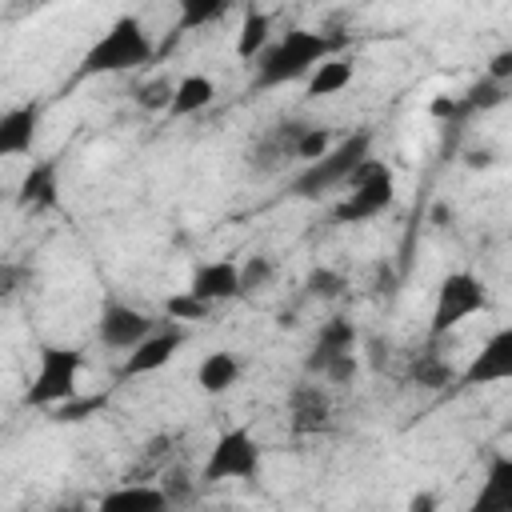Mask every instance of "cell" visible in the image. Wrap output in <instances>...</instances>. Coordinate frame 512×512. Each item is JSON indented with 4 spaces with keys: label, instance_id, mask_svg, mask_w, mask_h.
Masks as SVG:
<instances>
[{
    "label": "cell",
    "instance_id": "obj_1",
    "mask_svg": "<svg viewBox=\"0 0 512 512\" xmlns=\"http://www.w3.org/2000/svg\"><path fill=\"white\" fill-rule=\"evenodd\" d=\"M344 40L328 36V32H316V28H288L276 44H268L256 60V88H280V84H292V80H308V72L336 56Z\"/></svg>",
    "mask_w": 512,
    "mask_h": 512
},
{
    "label": "cell",
    "instance_id": "obj_2",
    "mask_svg": "<svg viewBox=\"0 0 512 512\" xmlns=\"http://www.w3.org/2000/svg\"><path fill=\"white\" fill-rule=\"evenodd\" d=\"M152 56V36L144 28L140 16H116L104 36L80 56V68L76 76H112V72H128V68H140L144 60Z\"/></svg>",
    "mask_w": 512,
    "mask_h": 512
},
{
    "label": "cell",
    "instance_id": "obj_3",
    "mask_svg": "<svg viewBox=\"0 0 512 512\" xmlns=\"http://www.w3.org/2000/svg\"><path fill=\"white\" fill-rule=\"evenodd\" d=\"M368 152H372V132H352V136H344L340 144H332L320 160L304 164V168L292 176L288 192H292L296 200H316V196H324V192L348 184L352 172L368 160Z\"/></svg>",
    "mask_w": 512,
    "mask_h": 512
},
{
    "label": "cell",
    "instance_id": "obj_4",
    "mask_svg": "<svg viewBox=\"0 0 512 512\" xmlns=\"http://www.w3.org/2000/svg\"><path fill=\"white\" fill-rule=\"evenodd\" d=\"M80 352L64 348V344H44L36 352V372L24 388V404L28 408H60L76 396V380H80Z\"/></svg>",
    "mask_w": 512,
    "mask_h": 512
},
{
    "label": "cell",
    "instance_id": "obj_5",
    "mask_svg": "<svg viewBox=\"0 0 512 512\" xmlns=\"http://www.w3.org/2000/svg\"><path fill=\"white\" fill-rule=\"evenodd\" d=\"M392 200H396V176H392V168L368 156V160L352 172L348 196L332 208V216H336V224H364V220L388 212Z\"/></svg>",
    "mask_w": 512,
    "mask_h": 512
},
{
    "label": "cell",
    "instance_id": "obj_6",
    "mask_svg": "<svg viewBox=\"0 0 512 512\" xmlns=\"http://www.w3.org/2000/svg\"><path fill=\"white\" fill-rule=\"evenodd\" d=\"M484 308H488V288H484V280L472 276V272H464V268H460V272H448V276L440 280V288H436L428 336L436 340V336L452 332L456 324H464L468 316H476V312H484Z\"/></svg>",
    "mask_w": 512,
    "mask_h": 512
},
{
    "label": "cell",
    "instance_id": "obj_7",
    "mask_svg": "<svg viewBox=\"0 0 512 512\" xmlns=\"http://www.w3.org/2000/svg\"><path fill=\"white\" fill-rule=\"evenodd\" d=\"M204 484H220V480H256L260 476V444L248 428H228L216 436V444L208 448V460L200 468Z\"/></svg>",
    "mask_w": 512,
    "mask_h": 512
},
{
    "label": "cell",
    "instance_id": "obj_8",
    "mask_svg": "<svg viewBox=\"0 0 512 512\" xmlns=\"http://www.w3.org/2000/svg\"><path fill=\"white\" fill-rule=\"evenodd\" d=\"M152 332H156V320H152L148 312L124 304V300H108V304L100 308V316H96V336H100V344H104V348H116V352H132V348H136L144 336H152Z\"/></svg>",
    "mask_w": 512,
    "mask_h": 512
},
{
    "label": "cell",
    "instance_id": "obj_9",
    "mask_svg": "<svg viewBox=\"0 0 512 512\" xmlns=\"http://www.w3.org/2000/svg\"><path fill=\"white\" fill-rule=\"evenodd\" d=\"M184 348V328H176V324H156V332L152 336H144L128 356H124V364H120V376L128 380V376H148V372H160L164 364H172V356Z\"/></svg>",
    "mask_w": 512,
    "mask_h": 512
},
{
    "label": "cell",
    "instance_id": "obj_10",
    "mask_svg": "<svg viewBox=\"0 0 512 512\" xmlns=\"http://www.w3.org/2000/svg\"><path fill=\"white\" fill-rule=\"evenodd\" d=\"M512 376V328H500L484 340V348L472 356V364L456 376L464 388H476V384H500Z\"/></svg>",
    "mask_w": 512,
    "mask_h": 512
},
{
    "label": "cell",
    "instance_id": "obj_11",
    "mask_svg": "<svg viewBox=\"0 0 512 512\" xmlns=\"http://www.w3.org/2000/svg\"><path fill=\"white\" fill-rule=\"evenodd\" d=\"M188 292L196 300H204L208 308L212 304H224V300H236L240 296V264L220 256V260H200L192 268V280H188Z\"/></svg>",
    "mask_w": 512,
    "mask_h": 512
},
{
    "label": "cell",
    "instance_id": "obj_12",
    "mask_svg": "<svg viewBox=\"0 0 512 512\" xmlns=\"http://www.w3.org/2000/svg\"><path fill=\"white\" fill-rule=\"evenodd\" d=\"M328 420H332V404L320 384H296L288 392V432L292 436H312V432L328 428Z\"/></svg>",
    "mask_w": 512,
    "mask_h": 512
},
{
    "label": "cell",
    "instance_id": "obj_13",
    "mask_svg": "<svg viewBox=\"0 0 512 512\" xmlns=\"http://www.w3.org/2000/svg\"><path fill=\"white\" fill-rule=\"evenodd\" d=\"M16 204L24 212H52L60 204V160H40L16 184Z\"/></svg>",
    "mask_w": 512,
    "mask_h": 512
},
{
    "label": "cell",
    "instance_id": "obj_14",
    "mask_svg": "<svg viewBox=\"0 0 512 512\" xmlns=\"http://www.w3.org/2000/svg\"><path fill=\"white\" fill-rule=\"evenodd\" d=\"M36 128H40V104H16L0 112V160L28 156L36 148Z\"/></svg>",
    "mask_w": 512,
    "mask_h": 512
},
{
    "label": "cell",
    "instance_id": "obj_15",
    "mask_svg": "<svg viewBox=\"0 0 512 512\" xmlns=\"http://www.w3.org/2000/svg\"><path fill=\"white\" fill-rule=\"evenodd\" d=\"M352 348H356V324H352L348 316H332V320L320 324L316 344H312V352L304 356V372H308V376H320L332 356L352 352Z\"/></svg>",
    "mask_w": 512,
    "mask_h": 512
},
{
    "label": "cell",
    "instance_id": "obj_16",
    "mask_svg": "<svg viewBox=\"0 0 512 512\" xmlns=\"http://www.w3.org/2000/svg\"><path fill=\"white\" fill-rule=\"evenodd\" d=\"M468 512H512V456L496 452Z\"/></svg>",
    "mask_w": 512,
    "mask_h": 512
},
{
    "label": "cell",
    "instance_id": "obj_17",
    "mask_svg": "<svg viewBox=\"0 0 512 512\" xmlns=\"http://www.w3.org/2000/svg\"><path fill=\"white\" fill-rule=\"evenodd\" d=\"M96 512H172L164 488H152V484H124V488H112Z\"/></svg>",
    "mask_w": 512,
    "mask_h": 512
},
{
    "label": "cell",
    "instance_id": "obj_18",
    "mask_svg": "<svg viewBox=\"0 0 512 512\" xmlns=\"http://www.w3.org/2000/svg\"><path fill=\"white\" fill-rule=\"evenodd\" d=\"M236 380H240V356L228 352V348L208 352V356L200 360V368H196V384H200L204 396H224Z\"/></svg>",
    "mask_w": 512,
    "mask_h": 512
},
{
    "label": "cell",
    "instance_id": "obj_19",
    "mask_svg": "<svg viewBox=\"0 0 512 512\" xmlns=\"http://www.w3.org/2000/svg\"><path fill=\"white\" fill-rule=\"evenodd\" d=\"M352 76H356V64H352L348 56H328V60H320V64L308 72L304 96H308V100L336 96V92H344V88L352 84Z\"/></svg>",
    "mask_w": 512,
    "mask_h": 512
},
{
    "label": "cell",
    "instance_id": "obj_20",
    "mask_svg": "<svg viewBox=\"0 0 512 512\" xmlns=\"http://www.w3.org/2000/svg\"><path fill=\"white\" fill-rule=\"evenodd\" d=\"M216 100V84L204 76V72H188V76H180L176 80V88H172V104H168V116H196V112H204L208 104Z\"/></svg>",
    "mask_w": 512,
    "mask_h": 512
},
{
    "label": "cell",
    "instance_id": "obj_21",
    "mask_svg": "<svg viewBox=\"0 0 512 512\" xmlns=\"http://www.w3.org/2000/svg\"><path fill=\"white\" fill-rule=\"evenodd\" d=\"M268 32H272V16L264 8H244L240 32H236V56L240 60H260V52L268 48Z\"/></svg>",
    "mask_w": 512,
    "mask_h": 512
},
{
    "label": "cell",
    "instance_id": "obj_22",
    "mask_svg": "<svg viewBox=\"0 0 512 512\" xmlns=\"http://www.w3.org/2000/svg\"><path fill=\"white\" fill-rule=\"evenodd\" d=\"M408 380L436 392V388H448V384L456 380V368H452V360H444V356H436V352H424V356H416V360L408 364Z\"/></svg>",
    "mask_w": 512,
    "mask_h": 512
},
{
    "label": "cell",
    "instance_id": "obj_23",
    "mask_svg": "<svg viewBox=\"0 0 512 512\" xmlns=\"http://www.w3.org/2000/svg\"><path fill=\"white\" fill-rule=\"evenodd\" d=\"M328 148H332V132H328L324 124H304L300 136H296V144H292V160L312 164V160H320Z\"/></svg>",
    "mask_w": 512,
    "mask_h": 512
},
{
    "label": "cell",
    "instance_id": "obj_24",
    "mask_svg": "<svg viewBox=\"0 0 512 512\" xmlns=\"http://www.w3.org/2000/svg\"><path fill=\"white\" fill-rule=\"evenodd\" d=\"M272 276H276L272 256H264V252L248 256V260L240 264V296H248V292H264V288L272 284Z\"/></svg>",
    "mask_w": 512,
    "mask_h": 512
},
{
    "label": "cell",
    "instance_id": "obj_25",
    "mask_svg": "<svg viewBox=\"0 0 512 512\" xmlns=\"http://www.w3.org/2000/svg\"><path fill=\"white\" fill-rule=\"evenodd\" d=\"M344 288H348V280L336 268H324V264L304 276V292L316 296V300H336V296H344Z\"/></svg>",
    "mask_w": 512,
    "mask_h": 512
},
{
    "label": "cell",
    "instance_id": "obj_26",
    "mask_svg": "<svg viewBox=\"0 0 512 512\" xmlns=\"http://www.w3.org/2000/svg\"><path fill=\"white\" fill-rule=\"evenodd\" d=\"M164 312H168V320H176V324H196V320H208V304L204 300H196L188 288L184 292H172L168 300H164Z\"/></svg>",
    "mask_w": 512,
    "mask_h": 512
},
{
    "label": "cell",
    "instance_id": "obj_27",
    "mask_svg": "<svg viewBox=\"0 0 512 512\" xmlns=\"http://www.w3.org/2000/svg\"><path fill=\"white\" fill-rule=\"evenodd\" d=\"M172 88H176V80H168V76H152V80H144V84L136 88V104H140L144 112H168V104H172Z\"/></svg>",
    "mask_w": 512,
    "mask_h": 512
},
{
    "label": "cell",
    "instance_id": "obj_28",
    "mask_svg": "<svg viewBox=\"0 0 512 512\" xmlns=\"http://www.w3.org/2000/svg\"><path fill=\"white\" fill-rule=\"evenodd\" d=\"M228 12V0H188L180 8V28H200V24H212Z\"/></svg>",
    "mask_w": 512,
    "mask_h": 512
},
{
    "label": "cell",
    "instance_id": "obj_29",
    "mask_svg": "<svg viewBox=\"0 0 512 512\" xmlns=\"http://www.w3.org/2000/svg\"><path fill=\"white\" fill-rule=\"evenodd\" d=\"M356 372H360L356 352H340V356H332V360H328V368L320 372V380H328L332 388H344V384H352V380H356Z\"/></svg>",
    "mask_w": 512,
    "mask_h": 512
},
{
    "label": "cell",
    "instance_id": "obj_30",
    "mask_svg": "<svg viewBox=\"0 0 512 512\" xmlns=\"http://www.w3.org/2000/svg\"><path fill=\"white\" fill-rule=\"evenodd\" d=\"M504 96H508V84L480 80V84H472V88H468L464 108H496V104H504Z\"/></svg>",
    "mask_w": 512,
    "mask_h": 512
},
{
    "label": "cell",
    "instance_id": "obj_31",
    "mask_svg": "<svg viewBox=\"0 0 512 512\" xmlns=\"http://www.w3.org/2000/svg\"><path fill=\"white\" fill-rule=\"evenodd\" d=\"M484 80H492V84H508V80H512V48H500V52L488 60Z\"/></svg>",
    "mask_w": 512,
    "mask_h": 512
},
{
    "label": "cell",
    "instance_id": "obj_32",
    "mask_svg": "<svg viewBox=\"0 0 512 512\" xmlns=\"http://www.w3.org/2000/svg\"><path fill=\"white\" fill-rule=\"evenodd\" d=\"M24 280H28V272L20 264H0V300L16 296L24 288Z\"/></svg>",
    "mask_w": 512,
    "mask_h": 512
},
{
    "label": "cell",
    "instance_id": "obj_33",
    "mask_svg": "<svg viewBox=\"0 0 512 512\" xmlns=\"http://www.w3.org/2000/svg\"><path fill=\"white\" fill-rule=\"evenodd\" d=\"M460 108H464V104H460L456 96H436V100H432V116H440V120H444V116H456Z\"/></svg>",
    "mask_w": 512,
    "mask_h": 512
},
{
    "label": "cell",
    "instance_id": "obj_34",
    "mask_svg": "<svg viewBox=\"0 0 512 512\" xmlns=\"http://www.w3.org/2000/svg\"><path fill=\"white\" fill-rule=\"evenodd\" d=\"M436 508H440L436 492H416V496L408 500V512H436Z\"/></svg>",
    "mask_w": 512,
    "mask_h": 512
},
{
    "label": "cell",
    "instance_id": "obj_35",
    "mask_svg": "<svg viewBox=\"0 0 512 512\" xmlns=\"http://www.w3.org/2000/svg\"><path fill=\"white\" fill-rule=\"evenodd\" d=\"M492 164V152L480 148V152H468V168H488Z\"/></svg>",
    "mask_w": 512,
    "mask_h": 512
},
{
    "label": "cell",
    "instance_id": "obj_36",
    "mask_svg": "<svg viewBox=\"0 0 512 512\" xmlns=\"http://www.w3.org/2000/svg\"><path fill=\"white\" fill-rule=\"evenodd\" d=\"M452 220V204H436L432 208V224H448Z\"/></svg>",
    "mask_w": 512,
    "mask_h": 512
},
{
    "label": "cell",
    "instance_id": "obj_37",
    "mask_svg": "<svg viewBox=\"0 0 512 512\" xmlns=\"http://www.w3.org/2000/svg\"><path fill=\"white\" fill-rule=\"evenodd\" d=\"M56 512H84V508H56Z\"/></svg>",
    "mask_w": 512,
    "mask_h": 512
}]
</instances>
